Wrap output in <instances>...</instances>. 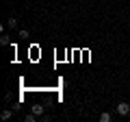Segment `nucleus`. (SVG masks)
<instances>
[{
    "instance_id": "obj_5",
    "label": "nucleus",
    "mask_w": 130,
    "mask_h": 122,
    "mask_svg": "<svg viewBox=\"0 0 130 122\" xmlns=\"http://www.w3.org/2000/svg\"><path fill=\"white\" fill-rule=\"evenodd\" d=\"M7 26H9V28H15V26H18V20H15V18H9V22H7Z\"/></svg>"
},
{
    "instance_id": "obj_6",
    "label": "nucleus",
    "mask_w": 130,
    "mask_h": 122,
    "mask_svg": "<svg viewBox=\"0 0 130 122\" xmlns=\"http://www.w3.org/2000/svg\"><path fill=\"white\" fill-rule=\"evenodd\" d=\"M0 44H2V46H9V44H11V39L7 37V35H2V37H0Z\"/></svg>"
},
{
    "instance_id": "obj_4",
    "label": "nucleus",
    "mask_w": 130,
    "mask_h": 122,
    "mask_svg": "<svg viewBox=\"0 0 130 122\" xmlns=\"http://www.w3.org/2000/svg\"><path fill=\"white\" fill-rule=\"evenodd\" d=\"M0 118H2V120H9V118H13V111H9V109H7V111L0 113Z\"/></svg>"
},
{
    "instance_id": "obj_2",
    "label": "nucleus",
    "mask_w": 130,
    "mask_h": 122,
    "mask_svg": "<svg viewBox=\"0 0 130 122\" xmlns=\"http://www.w3.org/2000/svg\"><path fill=\"white\" fill-rule=\"evenodd\" d=\"M111 120H113V116H111L108 111H102V113H100V122H111Z\"/></svg>"
},
{
    "instance_id": "obj_7",
    "label": "nucleus",
    "mask_w": 130,
    "mask_h": 122,
    "mask_svg": "<svg viewBox=\"0 0 130 122\" xmlns=\"http://www.w3.org/2000/svg\"><path fill=\"white\" fill-rule=\"evenodd\" d=\"M37 120V116H35V113H28L26 118H24V122H35Z\"/></svg>"
},
{
    "instance_id": "obj_3",
    "label": "nucleus",
    "mask_w": 130,
    "mask_h": 122,
    "mask_svg": "<svg viewBox=\"0 0 130 122\" xmlns=\"http://www.w3.org/2000/svg\"><path fill=\"white\" fill-rule=\"evenodd\" d=\"M32 113H35V116H41L43 113V105H32Z\"/></svg>"
},
{
    "instance_id": "obj_1",
    "label": "nucleus",
    "mask_w": 130,
    "mask_h": 122,
    "mask_svg": "<svg viewBox=\"0 0 130 122\" xmlns=\"http://www.w3.org/2000/svg\"><path fill=\"white\" fill-rule=\"evenodd\" d=\"M115 111H117V116H128V113H130V103H126V100L117 103Z\"/></svg>"
}]
</instances>
